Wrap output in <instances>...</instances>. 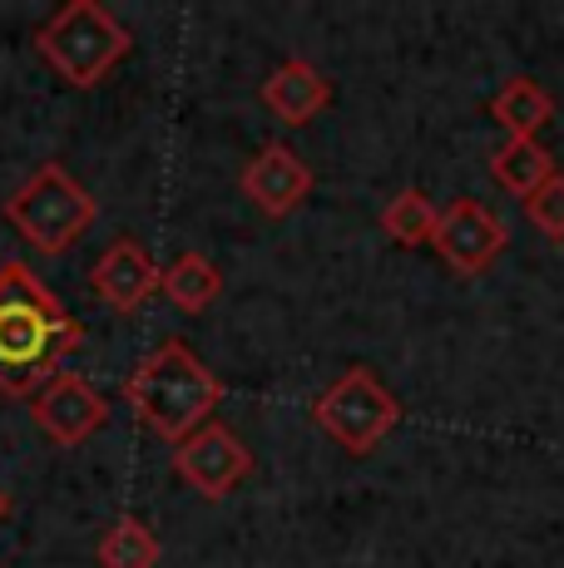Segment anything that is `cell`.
<instances>
[{"instance_id":"cell-5","label":"cell","mask_w":564,"mask_h":568,"mask_svg":"<svg viewBox=\"0 0 564 568\" xmlns=\"http://www.w3.org/2000/svg\"><path fill=\"white\" fill-rule=\"evenodd\" d=\"M312 420H318L322 435H332L346 455H372L401 425V400L382 386V376H376L372 366H346L318 396Z\"/></svg>"},{"instance_id":"cell-10","label":"cell","mask_w":564,"mask_h":568,"mask_svg":"<svg viewBox=\"0 0 564 568\" xmlns=\"http://www.w3.org/2000/svg\"><path fill=\"white\" fill-rule=\"evenodd\" d=\"M243 193L263 207L268 217H288L292 207H302V199L312 193V169L292 154V149L263 144L243 169Z\"/></svg>"},{"instance_id":"cell-2","label":"cell","mask_w":564,"mask_h":568,"mask_svg":"<svg viewBox=\"0 0 564 568\" xmlns=\"http://www.w3.org/2000/svg\"><path fill=\"white\" fill-rule=\"evenodd\" d=\"M124 396L159 440L179 445L193 430H203L213 420V410L223 406V381L203 366V356L183 336H169L164 346H154L129 371Z\"/></svg>"},{"instance_id":"cell-6","label":"cell","mask_w":564,"mask_h":568,"mask_svg":"<svg viewBox=\"0 0 564 568\" xmlns=\"http://www.w3.org/2000/svg\"><path fill=\"white\" fill-rule=\"evenodd\" d=\"M173 475H183V485L203 499H228L248 475H253V450L243 445V435L223 420H209L203 430H193L189 440L173 445Z\"/></svg>"},{"instance_id":"cell-12","label":"cell","mask_w":564,"mask_h":568,"mask_svg":"<svg viewBox=\"0 0 564 568\" xmlns=\"http://www.w3.org/2000/svg\"><path fill=\"white\" fill-rule=\"evenodd\" d=\"M491 119L505 129V139H535L540 129L555 119V100H550V90L540 80L515 74V80H505L501 90H495Z\"/></svg>"},{"instance_id":"cell-14","label":"cell","mask_w":564,"mask_h":568,"mask_svg":"<svg viewBox=\"0 0 564 568\" xmlns=\"http://www.w3.org/2000/svg\"><path fill=\"white\" fill-rule=\"evenodd\" d=\"M94 559H100V568H159L164 544H159V534L149 529L139 515H124V519H114L110 529L100 534Z\"/></svg>"},{"instance_id":"cell-4","label":"cell","mask_w":564,"mask_h":568,"mask_svg":"<svg viewBox=\"0 0 564 568\" xmlns=\"http://www.w3.org/2000/svg\"><path fill=\"white\" fill-rule=\"evenodd\" d=\"M6 217L30 247L60 257L94 227L100 203L70 179L64 163H40V169L6 199Z\"/></svg>"},{"instance_id":"cell-1","label":"cell","mask_w":564,"mask_h":568,"mask_svg":"<svg viewBox=\"0 0 564 568\" xmlns=\"http://www.w3.org/2000/svg\"><path fill=\"white\" fill-rule=\"evenodd\" d=\"M84 326L26 262L0 267V390L36 400L60 376L64 356L80 346Z\"/></svg>"},{"instance_id":"cell-9","label":"cell","mask_w":564,"mask_h":568,"mask_svg":"<svg viewBox=\"0 0 564 568\" xmlns=\"http://www.w3.org/2000/svg\"><path fill=\"white\" fill-rule=\"evenodd\" d=\"M90 287L100 292V302H110L114 312H139L159 287H164V272L154 267V257L144 253V243L134 237H119L100 253L90 272Z\"/></svg>"},{"instance_id":"cell-8","label":"cell","mask_w":564,"mask_h":568,"mask_svg":"<svg viewBox=\"0 0 564 568\" xmlns=\"http://www.w3.org/2000/svg\"><path fill=\"white\" fill-rule=\"evenodd\" d=\"M30 415H36V425L50 435V440L70 450V445H84L90 435L104 430L110 400H104L80 371H60V376L30 400Z\"/></svg>"},{"instance_id":"cell-17","label":"cell","mask_w":564,"mask_h":568,"mask_svg":"<svg viewBox=\"0 0 564 568\" xmlns=\"http://www.w3.org/2000/svg\"><path fill=\"white\" fill-rule=\"evenodd\" d=\"M525 213H530V223L550 237V243H564V173H555L540 193H530Z\"/></svg>"},{"instance_id":"cell-11","label":"cell","mask_w":564,"mask_h":568,"mask_svg":"<svg viewBox=\"0 0 564 568\" xmlns=\"http://www.w3.org/2000/svg\"><path fill=\"white\" fill-rule=\"evenodd\" d=\"M263 104L282 124H312L332 104V80L308 60H282L263 80Z\"/></svg>"},{"instance_id":"cell-18","label":"cell","mask_w":564,"mask_h":568,"mask_svg":"<svg viewBox=\"0 0 564 568\" xmlns=\"http://www.w3.org/2000/svg\"><path fill=\"white\" fill-rule=\"evenodd\" d=\"M10 515V495H6V489H0V519H6Z\"/></svg>"},{"instance_id":"cell-3","label":"cell","mask_w":564,"mask_h":568,"mask_svg":"<svg viewBox=\"0 0 564 568\" xmlns=\"http://www.w3.org/2000/svg\"><path fill=\"white\" fill-rule=\"evenodd\" d=\"M36 50L50 70L74 90H90L134 50V36L100 6V0H70L36 30Z\"/></svg>"},{"instance_id":"cell-7","label":"cell","mask_w":564,"mask_h":568,"mask_svg":"<svg viewBox=\"0 0 564 568\" xmlns=\"http://www.w3.org/2000/svg\"><path fill=\"white\" fill-rule=\"evenodd\" d=\"M510 233L495 217V207L475 203V199H455L451 207H441L436 217V237L431 247L441 253V262L455 272V277H481V272L495 267V257L505 253Z\"/></svg>"},{"instance_id":"cell-15","label":"cell","mask_w":564,"mask_h":568,"mask_svg":"<svg viewBox=\"0 0 564 568\" xmlns=\"http://www.w3.org/2000/svg\"><path fill=\"white\" fill-rule=\"evenodd\" d=\"M159 292H164L179 312H209L213 302L223 297V272L203 253H183V257H173Z\"/></svg>"},{"instance_id":"cell-16","label":"cell","mask_w":564,"mask_h":568,"mask_svg":"<svg viewBox=\"0 0 564 568\" xmlns=\"http://www.w3.org/2000/svg\"><path fill=\"white\" fill-rule=\"evenodd\" d=\"M436 217L441 207L426 199L421 189H401L392 203L382 207V233L392 237L396 247H426L436 237Z\"/></svg>"},{"instance_id":"cell-13","label":"cell","mask_w":564,"mask_h":568,"mask_svg":"<svg viewBox=\"0 0 564 568\" xmlns=\"http://www.w3.org/2000/svg\"><path fill=\"white\" fill-rule=\"evenodd\" d=\"M491 173L505 193L530 199V193L545 189L560 169H555V159H550V149L540 144V139H505V144L491 154Z\"/></svg>"}]
</instances>
